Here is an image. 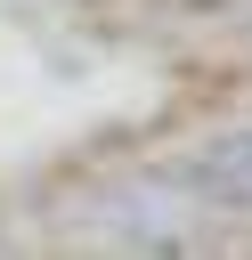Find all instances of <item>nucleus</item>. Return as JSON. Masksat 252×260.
<instances>
[{
    "mask_svg": "<svg viewBox=\"0 0 252 260\" xmlns=\"http://www.w3.org/2000/svg\"><path fill=\"white\" fill-rule=\"evenodd\" d=\"M187 187H203L211 203H244V211H252V130L203 138V146L187 154Z\"/></svg>",
    "mask_w": 252,
    "mask_h": 260,
    "instance_id": "nucleus-2",
    "label": "nucleus"
},
{
    "mask_svg": "<svg viewBox=\"0 0 252 260\" xmlns=\"http://www.w3.org/2000/svg\"><path fill=\"white\" fill-rule=\"evenodd\" d=\"M89 228H98L106 244H130V252H179V244H187V228H179V211L163 203V187H106Z\"/></svg>",
    "mask_w": 252,
    "mask_h": 260,
    "instance_id": "nucleus-1",
    "label": "nucleus"
}]
</instances>
